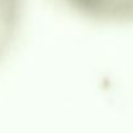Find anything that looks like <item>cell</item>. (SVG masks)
Instances as JSON below:
<instances>
[{
  "mask_svg": "<svg viewBox=\"0 0 133 133\" xmlns=\"http://www.w3.org/2000/svg\"><path fill=\"white\" fill-rule=\"evenodd\" d=\"M26 0H0V62L8 53L21 25Z\"/></svg>",
  "mask_w": 133,
  "mask_h": 133,
  "instance_id": "cell-1",
  "label": "cell"
}]
</instances>
